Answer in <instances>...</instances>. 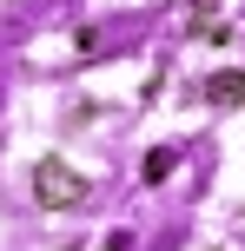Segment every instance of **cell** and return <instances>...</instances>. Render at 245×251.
<instances>
[{
    "mask_svg": "<svg viewBox=\"0 0 245 251\" xmlns=\"http://www.w3.org/2000/svg\"><path fill=\"white\" fill-rule=\"evenodd\" d=\"M33 199L40 205H80L86 199V178H80L73 165H60V159H40L33 165Z\"/></svg>",
    "mask_w": 245,
    "mask_h": 251,
    "instance_id": "obj_1",
    "label": "cell"
},
{
    "mask_svg": "<svg viewBox=\"0 0 245 251\" xmlns=\"http://www.w3.org/2000/svg\"><path fill=\"white\" fill-rule=\"evenodd\" d=\"M206 100L212 106H245V73H212L206 79Z\"/></svg>",
    "mask_w": 245,
    "mask_h": 251,
    "instance_id": "obj_2",
    "label": "cell"
},
{
    "mask_svg": "<svg viewBox=\"0 0 245 251\" xmlns=\"http://www.w3.org/2000/svg\"><path fill=\"white\" fill-rule=\"evenodd\" d=\"M172 165H179V152H146V185H159Z\"/></svg>",
    "mask_w": 245,
    "mask_h": 251,
    "instance_id": "obj_3",
    "label": "cell"
}]
</instances>
